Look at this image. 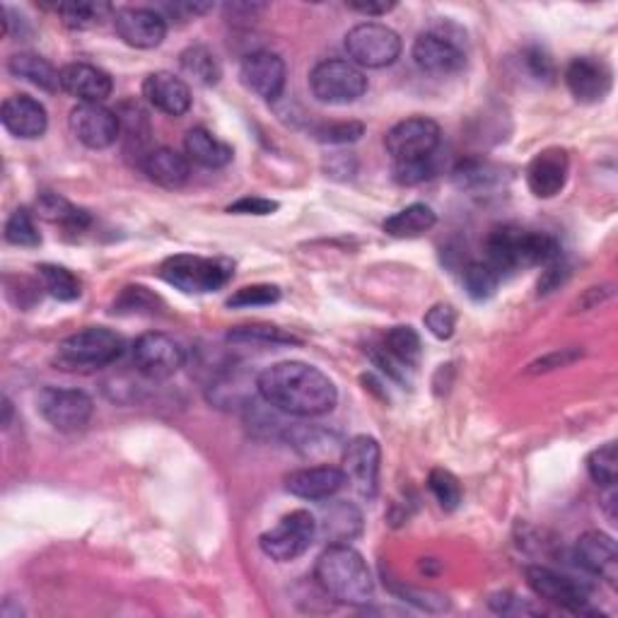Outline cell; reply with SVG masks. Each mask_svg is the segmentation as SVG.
Instances as JSON below:
<instances>
[{"label": "cell", "instance_id": "5", "mask_svg": "<svg viewBox=\"0 0 618 618\" xmlns=\"http://www.w3.org/2000/svg\"><path fill=\"white\" fill-rule=\"evenodd\" d=\"M235 267L227 259H206L194 254L170 257L160 267V279L186 295L216 293L232 279Z\"/></svg>", "mask_w": 618, "mask_h": 618}, {"label": "cell", "instance_id": "16", "mask_svg": "<svg viewBox=\"0 0 618 618\" xmlns=\"http://www.w3.org/2000/svg\"><path fill=\"white\" fill-rule=\"evenodd\" d=\"M113 30L133 48H155L167 36V20L158 8H121L113 12Z\"/></svg>", "mask_w": 618, "mask_h": 618}, {"label": "cell", "instance_id": "41", "mask_svg": "<svg viewBox=\"0 0 618 618\" xmlns=\"http://www.w3.org/2000/svg\"><path fill=\"white\" fill-rule=\"evenodd\" d=\"M160 297L150 293L143 285H129L121 290V295L113 302V314H155Z\"/></svg>", "mask_w": 618, "mask_h": 618}, {"label": "cell", "instance_id": "49", "mask_svg": "<svg viewBox=\"0 0 618 618\" xmlns=\"http://www.w3.org/2000/svg\"><path fill=\"white\" fill-rule=\"evenodd\" d=\"M579 356H583V350H575V348H565V350H556L551 353V356L536 360L529 372H549V370H556V368H565V365L575 362Z\"/></svg>", "mask_w": 618, "mask_h": 618}, {"label": "cell", "instance_id": "9", "mask_svg": "<svg viewBox=\"0 0 618 618\" xmlns=\"http://www.w3.org/2000/svg\"><path fill=\"white\" fill-rule=\"evenodd\" d=\"M524 575H527V585L532 587L536 597L556 604V607H561L565 611H573V614L589 611L587 607L592 601L589 599L592 587L585 583V579L559 573L546 565H529V567H524Z\"/></svg>", "mask_w": 618, "mask_h": 618}, {"label": "cell", "instance_id": "17", "mask_svg": "<svg viewBox=\"0 0 618 618\" xmlns=\"http://www.w3.org/2000/svg\"><path fill=\"white\" fill-rule=\"evenodd\" d=\"M239 78L249 93L267 99V102H275L285 90V61L267 48L251 52L239 66Z\"/></svg>", "mask_w": 618, "mask_h": 618}, {"label": "cell", "instance_id": "42", "mask_svg": "<svg viewBox=\"0 0 618 618\" xmlns=\"http://www.w3.org/2000/svg\"><path fill=\"white\" fill-rule=\"evenodd\" d=\"M365 135V126L360 121H338V123H322L314 129V138L324 145H348L356 143Z\"/></svg>", "mask_w": 618, "mask_h": 618}, {"label": "cell", "instance_id": "27", "mask_svg": "<svg viewBox=\"0 0 618 618\" xmlns=\"http://www.w3.org/2000/svg\"><path fill=\"white\" fill-rule=\"evenodd\" d=\"M184 150H186L188 162H196V165L208 167V170L227 167L235 158L230 145L218 141L216 135H213L208 129H200V126L186 133Z\"/></svg>", "mask_w": 618, "mask_h": 618}, {"label": "cell", "instance_id": "1", "mask_svg": "<svg viewBox=\"0 0 618 618\" xmlns=\"http://www.w3.org/2000/svg\"><path fill=\"white\" fill-rule=\"evenodd\" d=\"M257 392L267 406L297 419L332 413L338 401V389L329 375L300 360L275 362L263 370L257 377Z\"/></svg>", "mask_w": 618, "mask_h": 618}, {"label": "cell", "instance_id": "7", "mask_svg": "<svg viewBox=\"0 0 618 618\" xmlns=\"http://www.w3.org/2000/svg\"><path fill=\"white\" fill-rule=\"evenodd\" d=\"M317 539V517L310 510H293L259 539L261 551L279 563H290L307 553Z\"/></svg>", "mask_w": 618, "mask_h": 618}, {"label": "cell", "instance_id": "38", "mask_svg": "<svg viewBox=\"0 0 618 618\" xmlns=\"http://www.w3.org/2000/svg\"><path fill=\"white\" fill-rule=\"evenodd\" d=\"M427 488H431V494L435 496V500L440 502V508L454 512L464 500V490L459 478L454 476L447 469H433L431 476H427Z\"/></svg>", "mask_w": 618, "mask_h": 618}, {"label": "cell", "instance_id": "33", "mask_svg": "<svg viewBox=\"0 0 618 618\" xmlns=\"http://www.w3.org/2000/svg\"><path fill=\"white\" fill-rule=\"evenodd\" d=\"M382 348L389 353V356L397 358L401 365L406 368H419L421 356H423V346H421V336L413 326H394L392 332H387Z\"/></svg>", "mask_w": 618, "mask_h": 618}, {"label": "cell", "instance_id": "48", "mask_svg": "<svg viewBox=\"0 0 618 618\" xmlns=\"http://www.w3.org/2000/svg\"><path fill=\"white\" fill-rule=\"evenodd\" d=\"M524 66L532 73V78L536 80H549L553 78V61L551 56L539 46L524 48Z\"/></svg>", "mask_w": 618, "mask_h": 618}, {"label": "cell", "instance_id": "8", "mask_svg": "<svg viewBox=\"0 0 618 618\" xmlns=\"http://www.w3.org/2000/svg\"><path fill=\"white\" fill-rule=\"evenodd\" d=\"M346 52L358 68H387L401 56V36L382 22H360L346 34Z\"/></svg>", "mask_w": 618, "mask_h": 618}, {"label": "cell", "instance_id": "37", "mask_svg": "<svg viewBox=\"0 0 618 618\" xmlns=\"http://www.w3.org/2000/svg\"><path fill=\"white\" fill-rule=\"evenodd\" d=\"M587 474L601 488H616L618 478V454L616 443H607L587 457Z\"/></svg>", "mask_w": 618, "mask_h": 618}, {"label": "cell", "instance_id": "15", "mask_svg": "<svg viewBox=\"0 0 618 618\" xmlns=\"http://www.w3.org/2000/svg\"><path fill=\"white\" fill-rule=\"evenodd\" d=\"M71 131L90 150H107L121 138V119L105 105H78L68 117Z\"/></svg>", "mask_w": 618, "mask_h": 618}, {"label": "cell", "instance_id": "34", "mask_svg": "<svg viewBox=\"0 0 618 618\" xmlns=\"http://www.w3.org/2000/svg\"><path fill=\"white\" fill-rule=\"evenodd\" d=\"M36 275H40L46 293L61 302H75L83 295L80 281L75 279L68 269L56 267V263H40V267H36Z\"/></svg>", "mask_w": 618, "mask_h": 618}, {"label": "cell", "instance_id": "21", "mask_svg": "<svg viewBox=\"0 0 618 618\" xmlns=\"http://www.w3.org/2000/svg\"><path fill=\"white\" fill-rule=\"evenodd\" d=\"M346 474L338 466L324 464V466H310V469H297L285 478V490L290 496L310 500V502H322L334 498L340 488H344Z\"/></svg>", "mask_w": 618, "mask_h": 618}, {"label": "cell", "instance_id": "30", "mask_svg": "<svg viewBox=\"0 0 618 618\" xmlns=\"http://www.w3.org/2000/svg\"><path fill=\"white\" fill-rule=\"evenodd\" d=\"M437 223L435 210L425 204H411L406 208H401L394 216H389L384 220V232L392 237H419L427 230H433Z\"/></svg>", "mask_w": 618, "mask_h": 618}, {"label": "cell", "instance_id": "32", "mask_svg": "<svg viewBox=\"0 0 618 618\" xmlns=\"http://www.w3.org/2000/svg\"><path fill=\"white\" fill-rule=\"evenodd\" d=\"M36 213L48 223H58L68 230H85L90 225V216L85 210L75 208L71 200H66L63 196L54 194V192H42L40 198H36Z\"/></svg>", "mask_w": 618, "mask_h": 618}, {"label": "cell", "instance_id": "18", "mask_svg": "<svg viewBox=\"0 0 618 618\" xmlns=\"http://www.w3.org/2000/svg\"><path fill=\"white\" fill-rule=\"evenodd\" d=\"M565 85L579 105H597L611 93V68L601 58H573L565 68Z\"/></svg>", "mask_w": 618, "mask_h": 618}, {"label": "cell", "instance_id": "31", "mask_svg": "<svg viewBox=\"0 0 618 618\" xmlns=\"http://www.w3.org/2000/svg\"><path fill=\"white\" fill-rule=\"evenodd\" d=\"M180 63H182V71L188 75V78H194L198 85H204V87L218 85L220 78H223V66H220L218 56L213 54L210 48L204 46V44L188 46L186 52H182Z\"/></svg>", "mask_w": 618, "mask_h": 618}, {"label": "cell", "instance_id": "10", "mask_svg": "<svg viewBox=\"0 0 618 618\" xmlns=\"http://www.w3.org/2000/svg\"><path fill=\"white\" fill-rule=\"evenodd\" d=\"M36 409H40L42 419L56 427L58 433H78L90 423L95 403L83 389L44 387L40 397H36Z\"/></svg>", "mask_w": 618, "mask_h": 618}, {"label": "cell", "instance_id": "35", "mask_svg": "<svg viewBox=\"0 0 618 618\" xmlns=\"http://www.w3.org/2000/svg\"><path fill=\"white\" fill-rule=\"evenodd\" d=\"M227 340H230V344L263 346V348L300 346L302 344L297 336L279 329V326H239V329H232L230 334H227Z\"/></svg>", "mask_w": 618, "mask_h": 618}, {"label": "cell", "instance_id": "22", "mask_svg": "<svg viewBox=\"0 0 618 618\" xmlns=\"http://www.w3.org/2000/svg\"><path fill=\"white\" fill-rule=\"evenodd\" d=\"M0 121H3L6 131L22 141H36L46 133L48 113L46 107L30 95H12L3 102L0 109Z\"/></svg>", "mask_w": 618, "mask_h": 618}, {"label": "cell", "instance_id": "43", "mask_svg": "<svg viewBox=\"0 0 618 618\" xmlns=\"http://www.w3.org/2000/svg\"><path fill=\"white\" fill-rule=\"evenodd\" d=\"M423 322H425V329L431 332L435 338L449 340L454 336V329H457V312H454L452 305L440 302V305H433L425 312Z\"/></svg>", "mask_w": 618, "mask_h": 618}, {"label": "cell", "instance_id": "44", "mask_svg": "<svg viewBox=\"0 0 618 618\" xmlns=\"http://www.w3.org/2000/svg\"><path fill=\"white\" fill-rule=\"evenodd\" d=\"M435 174H437L435 155L425 158V160H415V162H394V180L403 186L423 184L427 180H433Z\"/></svg>", "mask_w": 618, "mask_h": 618}, {"label": "cell", "instance_id": "11", "mask_svg": "<svg viewBox=\"0 0 618 618\" xmlns=\"http://www.w3.org/2000/svg\"><path fill=\"white\" fill-rule=\"evenodd\" d=\"M133 365L148 380H170L184 368L186 350L180 340L162 332H148L135 338L131 348Z\"/></svg>", "mask_w": 618, "mask_h": 618}, {"label": "cell", "instance_id": "2", "mask_svg": "<svg viewBox=\"0 0 618 618\" xmlns=\"http://www.w3.org/2000/svg\"><path fill=\"white\" fill-rule=\"evenodd\" d=\"M563 257L561 242L549 232L527 230L520 225H498L486 237V259L500 275L524 271Z\"/></svg>", "mask_w": 618, "mask_h": 618}, {"label": "cell", "instance_id": "12", "mask_svg": "<svg viewBox=\"0 0 618 618\" xmlns=\"http://www.w3.org/2000/svg\"><path fill=\"white\" fill-rule=\"evenodd\" d=\"M415 66L431 75H452L466 66V48L462 36L447 28H433L413 42L411 52Z\"/></svg>", "mask_w": 618, "mask_h": 618}, {"label": "cell", "instance_id": "20", "mask_svg": "<svg viewBox=\"0 0 618 618\" xmlns=\"http://www.w3.org/2000/svg\"><path fill=\"white\" fill-rule=\"evenodd\" d=\"M571 172V158L563 148H546L529 162L527 186L536 198H553L563 192Z\"/></svg>", "mask_w": 618, "mask_h": 618}, {"label": "cell", "instance_id": "50", "mask_svg": "<svg viewBox=\"0 0 618 618\" xmlns=\"http://www.w3.org/2000/svg\"><path fill=\"white\" fill-rule=\"evenodd\" d=\"M213 6L210 3H170V6H160L158 10L165 15V20L170 18H176V20H194L198 15H204V12H208Z\"/></svg>", "mask_w": 618, "mask_h": 618}, {"label": "cell", "instance_id": "4", "mask_svg": "<svg viewBox=\"0 0 618 618\" xmlns=\"http://www.w3.org/2000/svg\"><path fill=\"white\" fill-rule=\"evenodd\" d=\"M123 353V338L107 326H87V329L63 338L54 362L61 370L87 372L117 362Z\"/></svg>", "mask_w": 618, "mask_h": 618}, {"label": "cell", "instance_id": "46", "mask_svg": "<svg viewBox=\"0 0 618 618\" xmlns=\"http://www.w3.org/2000/svg\"><path fill=\"white\" fill-rule=\"evenodd\" d=\"M275 210H279V200L259 196L239 198L235 204L227 206V213H235V216H273Z\"/></svg>", "mask_w": 618, "mask_h": 618}, {"label": "cell", "instance_id": "13", "mask_svg": "<svg viewBox=\"0 0 618 618\" xmlns=\"http://www.w3.org/2000/svg\"><path fill=\"white\" fill-rule=\"evenodd\" d=\"M440 141H443V131H440V126L433 119L411 117L389 129L384 145L394 162H415L433 158L437 153Z\"/></svg>", "mask_w": 618, "mask_h": 618}, {"label": "cell", "instance_id": "39", "mask_svg": "<svg viewBox=\"0 0 618 618\" xmlns=\"http://www.w3.org/2000/svg\"><path fill=\"white\" fill-rule=\"evenodd\" d=\"M281 300V288L269 285V283H257V285H245L235 290L227 297V307L230 310H249V307H267L275 305Z\"/></svg>", "mask_w": 618, "mask_h": 618}, {"label": "cell", "instance_id": "24", "mask_svg": "<svg viewBox=\"0 0 618 618\" xmlns=\"http://www.w3.org/2000/svg\"><path fill=\"white\" fill-rule=\"evenodd\" d=\"M575 561L577 565L595 575L599 579H607L609 585H616L618 577V551L616 541L604 532H585L575 544Z\"/></svg>", "mask_w": 618, "mask_h": 618}, {"label": "cell", "instance_id": "51", "mask_svg": "<svg viewBox=\"0 0 618 618\" xmlns=\"http://www.w3.org/2000/svg\"><path fill=\"white\" fill-rule=\"evenodd\" d=\"M348 8L360 12V15L382 18V15H387V12H392L397 6L394 3H384V0H382V3H375V0H368V3H365V0H360V3H348Z\"/></svg>", "mask_w": 618, "mask_h": 618}, {"label": "cell", "instance_id": "52", "mask_svg": "<svg viewBox=\"0 0 618 618\" xmlns=\"http://www.w3.org/2000/svg\"><path fill=\"white\" fill-rule=\"evenodd\" d=\"M10 419H12V403L8 397H3V427H10Z\"/></svg>", "mask_w": 618, "mask_h": 618}, {"label": "cell", "instance_id": "40", "mask_svg": "<svg viewBox=\"0 0 618 618\" xmlns=\"http://www.w3.org/2000/svg\"><path fill=\"white\" fill-rule=\"evenodd\" d=\"M6 239L15 247H40L42 235L36 230L34 216L28 208H18L6 223Z\"/></svg>", "mask_w": 618, "mask_h": 618}, {"label": "cell", "instance_id": "26", "mask_svg": "<svg viewBox=\"0 0 618 618\" xmlns=\"http://www.w3.org/2000/svg\"><path fill=\"white\" fill-rule=\"evenodd\" d=\"M141 167L148 174V180L162 188H180L188 182V174H192L188 158L176 153L174 148L150 150V153L143 155Z\"/></svg>", "mask_w": 618, "mask_h": 618}, {"label": "cell", "instance_id": "19", "mask_svg": "<svg viewBox=\"0 0 618 618\" xmlns=\"http://www.w3.org/2000/svg\"><path fill=\"white\" fill-rule=\"evenodd\" d=\"M61 90L80 105H105L113 90L111 75L93 63H68L61 68Z\"/></svg>", "mask_w": 618, "mask_h": 618}, {"label": "cell", "instance_id": "14", "mask_svg": "<svg viewBox=\"0 0 618 618\" xmlns=\"http://www.w3.org/2000/svg\"><path fill=\"white\" fill-rule=\"evenodd\" d=\"M380 443L370 435L353 437L344 449V474L346 481L356 488V494L372 500L380 484Z\"/></svg>", "mask_w": 618, "mask_h": 618}, {"label": "cell", "instance_id": "6", "mask_svg": "<svg viewBox=\"0 0 618 618\" xmlns=\"http://www.w3.org/2000/svg\"><path fill=\"white\" fill-rule=\"evenodd\" d=\"M310 90L322 105H353L368 93V78L356 63L344 58H326L310 73Z\"/></svg>", "mask_w": 618, "mask_h": 618}, {"label": "cell", "instance_id": "47", "mask_svg": "<svg viewBox=\"0 0 618 618\" xmlns=\"http://www.w3.org/2000/svg\"><path fill=\"white\" fill-rule=\"evenodd\" d=\"M567 275H571V267L563 261V257L546 263L544 273L539 279V295H549L553 290H559L567 281Z\"/></svg>", "mask_w": 618, "mask_h": 618}, {"label": "cell", "instance_id": "36", "mask_svg": "<svg viewBox=\"0 0 618 618\" xmlns=\"http://www.w3.org/2000/svg\"><path fill=\"white\" fill-rule=\"evenodd\" d=\"M462 281H464L466 293H469L471 300L484 302V300H490L496 295L502 275L494 267H490L488 261H471V263H466V269L462 273Z\"/></svg>", "mask_w": 618, "mask_h": 618}, {"label": "cell", "instance_id": "29", "mask_svg": "<svg viewBox=\"0 0 618 618\" xmlns=\"http://www.w3.org/2000/svg\"><path fill=\"white\" fill-rule=\"evenodd\" d=\"M56 12L61 22L68 30H95L102 28L105 20H113V10L109 3L102 0H71V3H58Z\"/></svg>", "mask_w": 618, "mask_h": 618}, {"label": "cell", "instance_id": "25", "mask_svg": "<svg viewBox=\"0 0 618 618\" xmlns=\"http://www.w3.org/2000/svg\"><path fill=\"white\" fill-rule=\"evenodd\" d=\"M317 517V514H314ZM362 532V514L356 506L344 500L322 502L317 517V536L332 541V544H348Z\"/></svg>", "mask_w": 618, "mask_h": 618}, {"label": "cell", "instance_id": "23", "mask_svg": "<svg viewBox=\"0 0 618 618\" xmlns=\"http://www.w3.org/2000/svg\"><path fill=\"white\" fill-rule=\"evenodd\" d=\"M143 97L148 99V105L167 113V117H184V113L192 109V87H188L180 75L158 71L150 73L143 83Z\"/></svg>", "mask_w": 618, "mask_h": 618}, {"label": "cell", "instance_id": "28", "mask_svg": "<svg viewBox=\"0 0 618 618\" xmlns=\"http://www.w3.org/2000/svg\"><path fill=\"white\" fill-rule=\"evenodd\" d=\"M8 71L15 75V78L32 83L44 93L61 90V71H56L54 63H48L44 56L15 54L8 61Z\"/></svg>", "mask_w": 618, "mask_h": 618}, {"label": "cell", "instance_id": "45", "mask_svg": "<svg viewBox=\"0 0 618 618\" xmlns=\"http://www.w3.org/2000/svg\"><path fill=\"white\" fill-rule=\"evenodd\" d=\"M488 607L502 616H539L541 614V609H536L532 601L517 597L514 592H498V595L488 599Z\"/></svg>", "mask_w": 618, "mask_h": 618}, {"label": "cell", "instance_id": "3", "mask_svg": "<svg viewBox=\"0 0 618 618\" xmlns=\"http://www.w3.org/2000/svg\"><path fill=\"white\" fill-rule=\"evenodd\" d=\"M314 577L324 595L348 607H365L375 597V579L368 561L348 544H332L326 549L314 565Z\"/></svg>", "mask_w": 618, "mask_h": 618}]
</instances>
